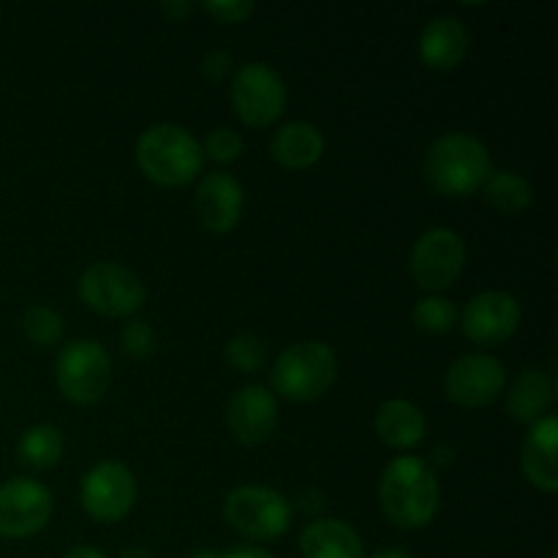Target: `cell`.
I'll return each instance as SVG.
<instances>
[{"mask_svg": "<svg viewBox=\"0 0 558 558\" xmlns=\"http://www.w3.org/2000/svg\"><path fill=\"white\" fill-rule=\"evenodd\" d=\"M272 158L287 169H308L325 153V136L316 125L305 123V120H294V123L281 125L270 142Z\"/></svg>", "mask_w": 558, "mask_h": 558, "instance_id": "19", "label": "cell"}, {"mask_svg": "<svg viewBox=\"0 0 558 558\" xmlns=\"http://www.w3.org/2000/svg\"><path fill=\"white\" fill-rule=\"evenodd\" d=\"M120 347H123L125 354L131 357L142 360V357H150L153 349H156V332L147 322L136 319L131 325H125V330L120 332Z\"/></svg>", "mask_w": 558, "mask_h": 558, "instance_id": "28", "label": "cell"}, {"mask_svg": "<svg viewBox=\"0 0 558 558\" xmlns=\"http://www.w3.org/2000/svg\"><path fill=\"white\" fill-rule=\"evenodd\" d=\"M507 371L494 354H466L458 360L445 379V392L458 407H488L505 392Z\"/></svg>", "mask_w": 558, "mask_h": 558, "instance_id": "12", "label": "cell"}, {"mask_svg": "<svg viewBox=\"0 0 558 558\" xmlns=\"http://www.w3.org/2000/svg\"><path fill=\"white\" fill-rule=\"evenodd\" d=\"M227 423L234 439L245 447L265 445L278 425V403L267 387H240L227 407Z\"/></svg>", "mask_w": 558, "mask_h": 558, "instance_id": "14", "label": "cell"}, {"mask_svg": "<svg viewBox=\"0 0 558 558\" xmlns=\"http://www.w3.org/2000/svg\"><path fill=\"white\" fill-rule=\"evenodd\" d=\"M52 518V494L31 477L0 485V537L25 539L41 532Z\"/></svg>", "mask_w": 558, "mask_h": 558, "instance_id": "11", "label": "cell"}, {"mask_svg": "<svg viewBox=\"0 0 558 558\" xmlns=\"http://www.w3.org/2000/svg\"><path fill=\"white\" fill-rule=\"evenodd\" d=\"M469 52V33L458 16L441 14L420 33V58L434 71H452Z\"/></svg>", "mask_w": 558, "mask_h": 558, "instance_id": "16", "label": "cell"}, {"mask_svg": "<svg viewBox=\"0 0 558 558\" xmlns=\"http://www.w3.org/2000/svg\"><path fill=\"white\" fill-rule=\"evenodd\" d=\"M202 9L221 25H238L254 11V3L251 0H207L202 3Z\"/></svg>", "mask_w": 558, "mask_h": 558, "instance_id": "29", "label": "cell"}, {"mask_svg": "<svg viewBox=\"0 0 558 558\" xmlns=\"http://www.w3.org/2000/svg\"><path fill=\"white\" fill-rule=\"evenodd\" d=\"M161 11L167 16H172L174 22H180V20H183V16H189L191 11H194V3H163Z\"/></svg>", "mask_w": 558, "mask_h": 558, "instance_id": "32", "label": "cell"}, {"mask_svg": "<svg viewBox=\"0 0 558 558\" xmlns=\"http://www.w3.org/2000/svg\"><path fill=\"white\" fill-rule=\"evenodd\" d=\"M485 199L490 207H496L505 216H515V213L526 210L529 202H532V185L526 178L515 172H490V178L485 180Z\"/></svg>", "mask_w": 558, "mask_h": 558, "instance_id": "23", "label": "cell"}, {"mask_svg": "<svg viewBox=\"0 0 558 558\" xmlns=\"http://www.w3.org/2000/svg\"><path fill=\"white\" fill-rule=\"evenodd\" d=\"M136 163L158 185H189L205 167V153L194 134L174 123H158L136 142Z\"/></svg>", "mask_w": 558, "mask_h": 558, "instance_id": "3", "label": "cell"}, {"mask_svg": "<svg viewBox=\"0 0 558 558\" xmlns=\"http://www.w3.org/2000/svg\"><path fill=\"white\" fill-rule=\"evenodd\" d=\"M227 360H229V365H234V368L243 371V374H256V371H259L267 360L265 341L256 336H251V332L234 336L232 341L227 343Z\"/></svg>", "mask_w": 558, "mask_h": 558, "instance_id": "26", "label": "cell"}, {"mask_svg": "<svg viewBox=\"0 0 558 558\" xmlns=\"http://www.w3.org/2000/svg\"><path fill=\"white\" fill-rule=\"evenodd\" d=\"M371 558H414V556L407 554V550H401V548H381V550H376Z\"/></svg>", "mask_w": 558, "mask_h": 558, "instance_id": "34", "label": "cell"}, {"mask_svg": "<svg viewBox=\"0 0 558 558\" xmlns=\"http://www.w3.org/2000/svg\"><path fill=\"white\" fill-rule=\"evenodd\" d=\"M381 512L398 529H423L439 510V480L428 461L403 456L387 463L379 480Z\"/></svg>", "mask_w": 558, "mask_h": 558, "instance_id": "1", "label": "cell"}, {"mask_svg": "<svg viewBox=\"0 0 558 558\" xmlns=\"http://www.w3.org/2000/svg\"><path fill=\"white\" fill-rule=\"evenodd\" d=\"M550 558H556V556H550Z\"/></svg>", "mask_w": 558, "mask_h": 558, "instance_id": "37", "label": "cell"}, {"mask_svg": "<svg viewBox=\"0 0 558 558\" xmlns=\"http://www.w3.org/2000/svg\"><path fill=\"white\" fill-rule=\"evenodd\" d=\"M63 558H107V554H101V550L93 548V545H76V548H71Z\"/></svg>", "mask_w": 558, "mask_h": 558, "instance_id": "33", "label": "cell"}, {"mask_svg": "<svg viewBox=\"0 0 558 558\" xmlns=\"http://www.w3.org/2000/svg\"><path fill=\"white\" fill-rule=\"evenodd\" d=\"M202 153H205V156H210L213 161H218V163L238 161L240 153H243V140H240L238 131H232V129H213L210 134H207Z\"/></svg>", "mask_w": 558, "mask_h": 558, "instance_id": "27", "label": "cell"}, {"mask_svg": "<svg viewBox=\"0 0 558 558\" xmlns=\"http://www.w3.org/2000/svg\"><path fill=\"white\" fill-rule=\"evenodd\" d=\"M556 441H558V420L554 414L537 420L523 441V474L529 483L537 485L545 494L558 490V461H556Z\"/></svg>", "mask_w": 558, "mask_h": 558, "instance_id": "17", "label": "cell"}, {"mask_svg": "<svg viewBox=\"0 0 558 558\" xmlns=\"http://www.w3.org/2000/svg\"><path fill=\"white\" fill-rule=\"evenodd\" d=\"M554 407V381L537 368H526L518 374L507 392V412L515 423L534 425L537 420L548 417V409Z\"/></svg>", "mask_w": 558, "mask_h": 558, "instance_id": "20", "label": "cell"}, {"mask_svg": "<svg viewBox=\"0 0 558 558\" xmlns=\"http://www.w3.org/2000/svg\"><path fill=\"white\" fill-rule=\"evenodd\" d=\"M303 558H363V539L349 523L319 518L300 537Z\"/></svg>", "mask_w": 558, "mask_h": 558, "instance_id": "18", "label": "cell"}, {"mask_svg": "<svg viewBox=\"0 0 558 558\" xmlns=\"http://www.w3.org/2000/svg\"><path fill=\"white\" fill-rule=\"evenodd\" d=\"M189 558H218V554H213V550H196V554H191Z\"/></svg>", "mask_w": 558, "mask_h": 558, "instance_id": "36", "label": "cell"}, {"mask_svg": "<svg viewBox=\"0 0 558 558\" xmlns=\"http://www.w3.org/2000/svg\"><path fill=\"white\" fill-rule=\"evenodd\" d=\"M58 387L71 403L101 401L112 381V360L98 341H71L60 349L54 363Z\"/></svg>", "mask_w": 558, "mask_h": 558, "instance_id": "6", "label": "cell"}, {"mask_svg": "<svg viewBox=\"0 0 558 558\" xmlns=\"http://www.w3.org/2000/svg\"><path fill=\"white\" fill-rule=\"evenodd\" d=\"M414 325L423 332H430V336H445L456 327L458 311L456 303H450L447 298H423L417 305H414L412 314Z\"/></svg>", "mask_w": 558, "mask_h": 558, "instance_id": "24", "label": "cell"}, {"mask_svg": "<svg viewBox=\"0 0 558 558\" xmlns=\"http://www.w3.org/2000/svg\"><path fill=\"white\" fill-rule=\"evenodd\" d=\"M120 558H153L145 548H129Z\"/></svg>", "mask_w": 558, "mask_h": 558, "instance_id": "35", "label": "cell"}, {"mask_svg": "<svg viewBox=\"0 0 558 558\" xmlns=\"http://www.w3.org/2000/svg\"><path fill=\"white\" fill-rule=\"evenodd\" d=\"M232 107L243 123L265 129L272 125L287 109L283 80L267 63H248L234 74Z\"/></svg>", "mask_w": 558, "mask_h": 558, "instance_id": "9", "label": "cell"}, {"mask_svg": "<svg viewBox=\"0 0 558 558\" xmlns=\"http://www.w3.org/2000/svg\"><path fill=\"white\" fill-rule=\"evenodd\" d=\"M521 305L507 292H483L466 303L461 314L463 336L477 347H496L515 336Z\"/></svg>", "mask_w": 558, "mask_h": 558, "instance_id": "13", "label": "cell"}, {"mask_svg": "<svg viewBox=\"0 0 558 558\" xmlns=\"http://www.w3.org/2000/svg\"><path fill=\"white\" fill-rule=\"evenodd\" d=\"M229 65H232V60H229L227 52H210L205 58V63H202V71H205V76H210L213 82H221L223 76L229 74Z\"/></svg>", "mask_w": 558, "mask_h": 558, "instance_id": "30", "label": "cell"}, {"mask_svg": "<svg viewBox=\"0 0 558 558\" xmlns=\"http://www.w3.org/2000/svg\"><path fill=\"white\" fill-rule=\"evenodd\" d=\"M490 172L494 167H490L488 147L461 131L439 136L425 153V178L445 196L474 194L483 189Z\"/></svg>", "mask_w": 558, "mask_h": 558, "instance_id": "2", "label": "cell"}, {"mask_svg": "<svg viewBox=\"0 0 558 558\" xmlns=\"http://www.w3.org/2000/svg\"><path fill=\"white\" fill-rule=\"evenodd\" d=\"M376 434L387 447L412 450L425 436V414L403 398L385 401L376 412Z\"/></svg>", "mask_w": 558, "mask_h": 558, "instance_id": "21", "label": "cell"}, {"mask_svg": "<svg viewBox=\"0 0 558 558\" xmlns=\"http://www.w3.org/2000/svg\"><path fill=\"white\" fill-rule=\"evenodd\" d=\"M338 376V360L327 343L303 341L283 349L270 371L272 390L287 401L308 403L325 396Z\"/></svg>", "mask_w": 558, "mask_h": 558, "instance_id": "4", "label": "cell"}, {"mask_svg": "<svg viewBox=\"0 0 558 558\" xmlns=\"http://www.w3.org/2000/svg\"><path fill=\"white\" fill-rule=\"evenodd\" d=\"M243 216V189L229 172H210L196 189V218L207 232L227 234Z\"/></svg>", "mask_w": 558, "mask_h": 558, "instance_id": "15", "label": "cell"}, {"mask_svg": "<svg viewBox=\"0 0 558 558\" xmlns=\"http://www.w3.org/2000/svg\"><path fill=\"white\" fill-rule=\"evenodd\" d=\"M82 507L98 523H118L136 501V480L129 466L118 461H101L85 474L80 490Z\"/></svg>", "mask_w": 558, "mask_h": 558, "instance_id": "10", "label": "cell"}, {"mask_svg": "<svg viewBox=\"0 0 558 558\" xmlns=\"http://www.w3.org/2000/svg\"><path fill=\"white\" fill-rule=\"evenodd\" d=\"M466 265V243L452 229H430L414 243L412 276L425 292H445L461 278Z\"/></svg>", "mask_w": 558, "mask_h": 558, "instance_id": "8", "label": "cell"}, {"mask_svg": "<svg viewBox=\"0 0 558 558\" xmlns=\"http://www.w3.org/2000/svg\"><path fill=\"white\" fill-rule=\"evenodd\" d=\"M80 298L96 314L118 319V316H131L142 308L147 289L142 278L131 272L129 267L98 262L82 272Z\"/></svg>", "mask_w": 558, "mask_h": 558, "instance_id": "7", "label": "cell"}, {"mask_svg": "<svg viewBox=\"0 0 558 558\" xmlns=\"http://www.w3.org/2000/svg\"><path fill=\"white\" fill-rule=\"evenodd\" d=\"M22 327H25V336L36 347H54L63 338V319H60L58 311L47 308V305H33V308H27Z\"/></svg>", "mask_w": 558, "mask_h": 558, "instance_id": "25", "label": "cell"}, {"mask_svg": "<svg viewBox=\"0 0 558 558\" xmlns=\"http://www.w3.org/2000/svg\"><path fill=\"white\" fill-rule=\"evenodd\" d=\"M223 518L243 537L270 543L287 534L292 523V505L265 485H240L223 501Z\"/></svg>", "mask_w": 558, "mask_h": 558, "instance_id": "5", "label": "cell"}, {"mask_svg": "<svg viewBox=\"0 0 558 558\" xmlns=\"http://www.w3.org/2000/svg\"><path fill=\"white\" fill-rule=\"evenodd\" d=\"M16 456L27 469H36V472L52 469L63 456V436L52 425H33L22 434Z\"/></svg>", "mask_w": 558, "mask_h": 558, "instance_id": "22", "label": "cell"}, {"mask_svg": "<svg viewBox=\"0 0 558 558\" xmlns=\"http://www.w3.org/2000/svg\"><path fill=\"white\" fill-rule=\"evenodd\" d=\"M218 558H276V556L265 548H256V545H234V548L218 554Z\"/></svg>", "mask_w": 558, "mask_h": 558, "instance_id": "31", "label": "cell"}]
</instances>
